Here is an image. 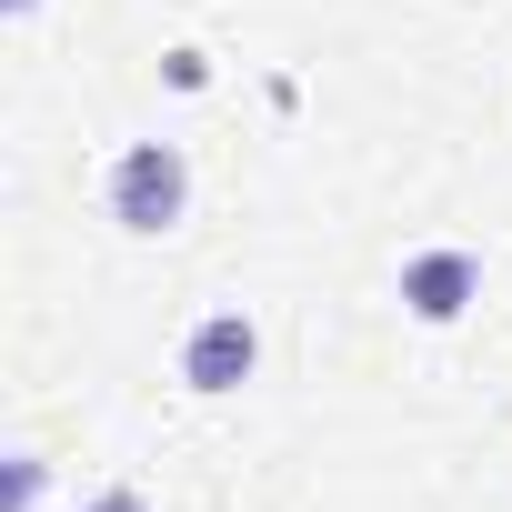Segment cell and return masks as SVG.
<instances>
[{
    "instance_id": "6da1fadb",
    "label": "cell",
    "mask_w": 512,
    "mask_h": 512,
    "mask_svg": "<svg viewBox=\"0 0 512 512\" xmlns=\"http://www.w3.org/2000/svg\"><path fill=\"white\" fill-rule=\"evenodd\" d=\"M181 211H191V161H181V141H131L121 171H111V221L141 231V241H161Z\"/></svg>"
},
{
    "instance_id": "7a4b0ae2",
    "label": "cell",
    "mask_w": 512,
    "mask_h": 512,
    "mask_svg": "<svg viewBox=\"0 0 512 512\" xmlns=\"http://www.w3.org/2000/svg\"><path fill=\"white\" fill-rule=\"evenodd\" d=\"M251 362H262V332H251L241 312H211V322L181 342V382H191V392H241Z\"/></svg>"
},
{
    "instance_id": "3957f363",
    "label": "cell",
    "mask_w": 512,
    "mask_h": 512,
    "mask_svg": "<svg viewBox=\"0 0 512 512\" xmlns=\"http://www.w3.org/2000/svg\"><path fill=\"white\" fill-rule=\"evenodd\" d=\"M472 292H482V262H472V251H422V262H402V312L432 322V332L462 322Z\"/></svg>"
},
{
    "instance_id": "277c9868",
    "label": "cell",
    "mask_w": 512,
    "mask_h": 512,
    "mask_svg": "<svg viewBox=\"0 0 512 512\" xmlns=\"http://www.w3.org/2000/svg\"><path fill=\"white\" fill-rule=\"evenodd\" d=\"M0 492H11V512H31V502H41V462L21 452V462H11V482H0Z\"/></svg>"
},
{
    "instance_id": "5b68a950",
    "label": "cell",
    "mask_w": 512,
    "mask_h": 512,
    "mask_svg": "<svg viewBox=\"0 0 512 512\" xmlns=\"http://www.w3.org/2000/svg\"><path fill=\"white\" fill-rule=\"evenodd\" d=\"M91 512H151V502H141V492H101Z\"/></svg>"
},
{
    "instance_id": "8992f818",
    "label": "cell",
    "mask_w": 512,
    "mask_h": 512,
    "mask_svg": "<svg viewBox=\"0 0 512 512\" xmlns=\"http://www.w3.org/2000/svg\"><path fill=\"white\" fill-rule=\"evenodd\" d=\"M0 11H41V0H0Z\"/></svg>"
}]
</instances>
